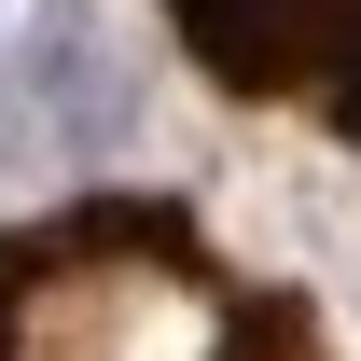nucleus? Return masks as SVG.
Here are the masks:
<instances>
[{"label": "nucleus", "instance_id": "obj_1", "mask_svg": "<svg viewBox=\"0 0 361 361\" xmlns=\"http://www.w3.org/2000/svg\"><path fill=\"white\" fill-rule=\"evenodd\" d=\"M0 361H319V334L180 209H56L0 250Z\"/></svg>", "mask_w": 361, "mask_h": 361}, {"label": "nucleus", "instance_id": "obj_2", "mask_svg": "<svg viewBox=\"0 0 361 361\" xmlns=\"http://www.w3.org/2000/svg\"><path fill=\"white\" fill-rule=\"evenodd\" d=\"M180 42L250 97H306L319 126L361 139V0H167Z\"/></svg>", "mask_w": 361, "mask_h": 361}]
</instances>
